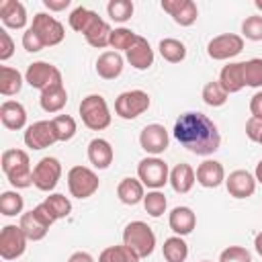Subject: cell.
<instances>
[{
	"label": "cell",
	"mask_w": 262,
	"mask_h": 262,
	"mask_svg": "<svg viewBox=\"0 0 262 262\" xmlns=\"http://www.w3.org/2000/svg\"><path fill=\"white\" fill-rule=\"evenodd\" d=\"M168 143H170V137H168V131L164 125L160 123H151V125H145L139 133V145L143 151L151 154V156H160L168 149Z\"/></svg>",
	"instance_id": "5bb4252c"
},
{
	"label": "cell",
	"mask_w": 262,
	"mask_h": 262,
	"mask_svg": "<svg viewBox=\"0 0 262 262\" xmlns=\"http://www.w3.org/2000/svg\"><path fill=\"white\" fill-rule=\"evenodd\" d=\"M68 262H94V258H92L88 252H74V254L68 258Z\"/></svg>",
	"instance_id": "f907efd6"
},
{
	"label": "cell",
	"mask_w": 262,
	"mask_h": 262,
	"mask_svg": "<svg viewBox=\"0 0 262 262\" xmlns=\"http://www.w3.org/2000/svg\"><path fill=\"white\" fill-rule=\"evenodd\" d=\"M250 113H252V117L262 119V90L256 92V94L250 98Z\"/></svg>",
	"instance_id": "c3c4849f"
},
{
	"label": "cell",
	"mask_w": 262,
	"mask_h": 262,
	"mask_svg": "<svg viewBox=\"0 0 262 262\" xmlns=\"http://www.w3.org/2000/svg\"><path fill=\"white\" fill-rule=\"evenodd\" d=\"M254 178H256V182H260V184H262V160L256 164V172H254Z\"/></svg>",
	"instance_id": "f5cc1de1"
},
{
	"label": "cell",
	"mask_w": 262,
	"mask_h": 262,
	"mask_svg": "<svg viewBox=\"0 0 262 262\" xmlns=\"http://www.w3.org/2000/svg\"><path fill=\"white\" fill-rule=\"evenodd\" d=\"M219 262H252V256L242 246H229L219 254Z\"/></svg>",
	"instance_id": "ee69618b"
},
{
	"label": "cell",
	"mask_w": 262,
	"mask_h": 262,
	"mask_svg": "<svg viewBox=\"0 0 262 262\" xmlns=\"http://www.w3.org/2000/svg\"><path fill=\"white\" fill-rule=\"evenodd\" d=\"M25 82L31 88H37L43 92L53 84H61V72L49 61H33L25 72Z\"/></svg>",
	"instance_id": "8fae6325"
},
{
	"label": "cell",
	"mask_w": 262,
	"mask_h": 262,
	"mask_svg": "<svg viewBox=\"0 0 262 262\" xmlns=\"http://www.w3.org/2000/svg\"><path fill=\"white\" fill-rule=\"evenodd\" d=\"M123 57L119 51H104L96 59V74L102 80H115L123 72Z\"/></svg>",
	"instance_id": "d4e9b609"
},
{
	"label": "cell",
	"mask_w": 262,
	"mask_h": 262,
	"mask_svg": "<svg viewBox=\"0 0 262 262\" xmlns=\"http://www.w3.org/2000/svg\"><path fill=\"white\" fill-rule=\"evenodd\" d=\"M25 201L16 190H4L0 194V213L4 217H14L18 213H23Z\"/></svg>",
	"instance_id": "8d00e7d4"
},
{
	"label": "cell",
	"mask_w": 262,
	"mask_h": 262,
	"mask_svg": "<svg viewBox=\"0 0 262 262\" xmlns=\"http://www.w3.org/2000/svg\"><path fill=\"white\" fill-rule=\"evenodd\" d=\"M196 182L205 188H217L225 182V168L217 160H205L196 168Z\"/></svg>",
	"instance_id": "ac0fdd59"
},
{
	"label": "cell",
	"mask_w": 262,
	"mask_h": 262,
	"mask_svg": "<svg viewBox=\"0 0 262 262\" xmlns=\"http://www.w3.org/2000/svg\"><path fill=\"white\" fill-rule=\"evenodd\" d=\"M133 10H135V6L129 0H111L106 4V12H108L111 20H115V23H127L133 16Z\"/></svg>",
	"instance_id": "74e56055"
},
{
	"label": "cell",
	"mask_w": 262,
	"mask_h": 262,
	"mask_svg": "<svg viewBox=\"0 0 262 262\" xmlns=\"http://www.w3.org/2000/svg\"><path fill=\"white\" fill-rule=\"evenodd\" d=\"M51 123H53L57 141H70L76 135V121H74V117H70V115H57V117L51 119Z\"/></svg>",
	"instance_id": "ab89813d"
},
{
	"label": "cell",
	"mask_w": 262,
	"mask_h": 262,
	"mask_svg": "<svg viewBox=\"0 0 262 262\" xmlns=\"http://www.w3.org/2000/svg\"><path fill=\"white\" fill-rule=\"evenodd\" d=\"M162 10L180 27H190L199 18V8L192 0H162Z\"/></svg>",
	"instance_id": "2e32d148"
},
{
	"label": "cell",
	"mask_w": 262,
	"mask_h": 262,
	"mask_svg": "<svg viewBox=\"0 0 262 262\" xmlns=\"http://www.w3.org/2000/svg\"><path fill=\"white\" fill-rule=\"evenodd\" d=\"M66 102H68V92L63 88V82L45 88L41 92V98H39V104L45 113H59L66 106Z\"/></svg>",
	"instance_id": "4316f807"
},
{
	"label": "cell",
	"mask_w": 262,
	"mask_h": 262,
	"mask_svg": "<svg viewBox=\"0 0 262 262\" xmlns=\"http://www.w3.org/2000/svg\"><path fill=\"white\" fill-rule=\"evenodd\" d=\"M27 235L20 225H4L0 231V256L4 260H16L27 250Z\"/></svg>",
	"instance_id": "4fadbf2b"
},
{
	"label": "cell",
	"mask_w": 262,
	"mask_h": 262,
	"mask_svg": "<svg viewBox=\"0 0 262 262\" xmlns=\"http://www.w3.org/2000/svg\"><path fill=\"white\" fill-rule=\"evenodd\" d=\"M254 4H256V8H260V10H262V2H260V0H256Z\"/></svg>",
	"instance_id": "db71d44e"
},
{
	"label": "cell",
	"mask_w": 262,
	"mask_h": 262,
	"mask_svg": "<svg viewBox=\"0 0 262 262\" xmlns=\"http://www.w3.org/2000/svg\"><path fill=\"white\" fill-rule=\"evenodd\" d=\"M145 186L141 184L139 178H123L117 186V196L121 203L125 205H137V203H143V196H145Z\"/></svg>",
	"instance_id": "83f0119b"
},
{
	"label": "cell",
	"mask_w": 262,
	"mask_h": 262,
	"mask_svg": "<svg viewBox=\"0 0 262 262\" xmlns=\"http://www.w3.org/2000/svg\"><path fill=\"white\" fill-rule=\"evenodd\" d=\"M100 186V180L94 170L86 166H72L68 172V188L70 194L76 199H88L92 196Z\"/></svg>",
	"instance_id": "52a82bcc"
},
{
	"label": "cell",
	"mask_w": 262,
	"mask_h": 262,
	"mask_svg": "<svg viewBox=\"0 0 262 262\" xmlns=\"http://www.w3.org/2000/svg\"><path fill=\"white\" fill-rule=\"evenodd\" d=\"M201 262H211V260H201Z\"/></svg>",
	"instance_id": "11a10c76"
},
{
	"label": "cell",
	"mask_w": 262,
	"mask_h": 262,
	"mask_svg": "<svg viewBox=\"0 0 262 262\" xmlns=\"http://www.w3.org/2000/svg\"><path fill=\"white\" fill-rule=\"evenodd\" d=\"M111 33H113L111 25L98 16V18L94 20V25L84 33V37H86V41H88L92 47L102 49V47H108V45H111Z\"/></svg>",
	"instance_id": "f1b7e54d"
},
{
	"label": "cell",
	"mask_w": 262,
	"mask_h": 262,
	"mask_svg": "<svg viewBox=\"0 0 262 262\" xmlns=\"http://www.w3.org/2000/svg\"><path fill=\"white\" fill-rule=\"evenodd\" d=\"M151 100H149V94L143 92V90H127V92H121L115 100V113L125 119V121H131V119H137L139 115H143L147 108H149Z\"/></svg>",
	"instance_id": "ba28073f"
},
{
	"label": "cell",
	"mask_w": 262,
	"mask_h": 262,
	"mask_svg": "<svg viewBox=\"0 0 262 262\" xmlns=\"http://www.w3.org/2000/svg\"><path fill=\"white\" fill-rule=\"evenodd\" d=\"M246 135H248V139H252V141H260V137H262V119L250 117V119L246 121Z\"/></svg>",
	"instance_id": "7dc6e473"
},
{
	"label": "cell",
	"mask_w": 262,
	"mask_h": 262,
	"mask_svg": "<svg viewBox=\"0 0 262 262\" xmlns=\"http://www.w3.org/2000/svg\"><path fill=\"white\" fill-rule=\"evenodd\" d=\"M162 254H164L166 262H184L188 256V244L180 235H172L164 242Z\"/></svg>",
	"instance_id": "4dcf8cb0"
},
{
	"label": "cell",
	"mask_w": 262,
	"mask_h": 262,
	"mask_svg": "<svg viewBox=\"0 0 262 262\" xmlns=\"http://www.w3.org/2000/svg\"><path fill=\"white\" fill-rule=\"evenodd\" d=\"M244 49V37L235 35V33H223L213 37L207 43V55L215 61H223V59H231L237 53H242Z\"/></svg>",
	"instance_id": "30bf717a"
},
{
	"label": "cell",
	"mask_w": 262,
	"mask_h": 262,
	"mask_svg": "<svg viewBox=\"0 0 262 262\" xmlns=\"http://www.w3.org/2000/svg\"><path fill=\"white\" fill-rule=\"evenodd\" d=\"M225 186L233 199H250L256 192V178L248 170H233L225 178Z\"/></svg>",
	"instance_id": "e0dca14e"
},
{
	"label": "cell",
	"mask_w": 262,
	"mask_h": 262,
	"mask_svg": "<svg viewBox=\"0 0 262 262\" xmlns=\"http://www.w3.org/2000/svg\"><path fill=\"white\" fill-rule=\"evenodd\" d=\"M14 53V41L6 29H0V61L10 59Z\"/></svg>",
	"instance_id": "bcb514c9"
},
{
	"label": "cell",
	"mask_w": 262,
	"mask_h": 262,
	"mask_svg": "<svg viewBox=\"0 0 262 262\" xmlns=\"http://www.w3.org/2000/svg\"><path fill=\"white\" fill-rule=\"evenodd\" d=\"M53 223H55V219L47 213V209L43 205H37L35 209H31V211L20 215V223L18 225L25 231L27 239L39 242V239H43L47 235V231H49V227Z\"/></svg>",
	"instance_id": "8992f818"
},
{
	"label": "cell",
	"mask_w": 262,
	"mask_h": 262,
	"mask_svg": "<svg viewBox=\"0 0 262 262\" xmlns=\"http://www.w3.org/2000/svg\"><path fill=\"white\" fill-rule=\"evenodd\" d=\"M31 29L39 35V39L43 41L45 47H53V45H59L66 37V31H63V25L53 18L51 14L47 12H37L33 16V23H31Z\"/></svg>",
	"instance_id": "9c48e42d"
},
{
	"label": "cell",
	"mask_w": 262,
	"mask_h": 262,
	"mask_svg": "<svg viewBox=\"0 0 262 262\" xmlns=\"http://www.w3.org/2000/svg\"><path fill=\"white\" fill-rule=\"evenodd\" d=\"M137 178L141 180L143 186L151 188V190H160L166 182H170V170L168 164L164 160H160L158 156L151 158H143L137 164Z\"/></svg>",
	"instance_id": "5b68a950"
},
{
	"label": "cell",
	"mask_w": 262,
	"mask_h": 262,
	"mask_svg": "<svg viewBox=\"0 0 262 262\" xmlns=\"http://www.w3.org/2000/svg\"><path fill=\"white\" fill-rule=\"evenodd\" d=\"M0 121L6 129L18 131L27 125V111L16 100H4L2 106H0Z\"/></svg>",
	"instance_id": "7402d4cb"
},
{
	"label": "cell",
	"mask_w": 262,
	"mask_h": 262,
	"mask_svg": "<svg viewBox=\"0 0 262 262\" xmlns=\"http://www.w3.org/2000/svg\"><path fill=\"white\" fill-rule=\"evenodd\" d=\"M43 4H45V8L57 12V10H66L70 6V0H43Z\"/></svg>",
	"instance_id": "681fc988"
},
{
	"label": "cell",
	"mask_w": 262,
	"mask_h": 262,
	"mask_svg": "<svg viewBox=\"0 0 262 262\" xmlns=\"http://www.w3.org/2000/svg\"><path fill=\"white\" fill-rule=\"evenodd\" d=\"M78 111L82 123L92 131H102L111 125V111L104 96L100 94H88L86 98H82Z\"/></svg>",
	"instance_id": "277c9868"
},
{
	"label": "cell",
	"mask_w": 262,
	"mask_h": 262,
	"mask_svg": "<svg viewBox=\"0 0 262 262\" xmlns=\"http://www.w3.org/2000/svg\"><path fill=\"white\" fill-rule=\"evenodd\" d=\"M219 84L223 86V90L227 94L239 92L246 82H244V61H231L227 66H223L221 74H219Z\"/></svg>",
	"instance_id": "cb8c5ba5"
},
{
	"label": "cell",
	"mask_w": 262,
	"mask_h": 262,
	"mask_svg": "<svg viewBox=\"0 0 262 262\" xmlns=\"http://www.w3.org/2000/svg\"><path fill=\"white\" fill-rule=\"evenodd\" d=\"M244 82L250 88H260L262 86V59L260 57L244 61Z\"/></svg>",
	"instance_id": "b9f144b4"
},
{
	"label": "cell",
	"mask_w": 262,
	"mask_h": 262,
	"mask_svg": "<svg viewBox=\"0 0 262 262\" xmlns=\"http://www.w3.org/2000/svg\"><path fill=\"white\" fill-rule=\"evenodd\" d=\"M98 18V14L94 12V10H88V8H84V6H78V8H74L72 12H70V27L74 29V31H78V33H86L92 25H94V20Z\"/></svg>",
	"instance_id": "e575fe53"
},
{
	"label": "cell",
	"mask_w": 262,
	"mask_h": 262,
	"mask_svg": "<svg viewBox=\"0 0 262 262\" xmlns=\"http://www.w3.org/2000/svg\"><path fill=\"white\" fill-rule=\"evenodd\" d=\"M59 178H61V164L57 158H51V156L41 158L33 168V184L43 192L53 190Z\"/></svg>",
	"instance_id": "7c38bea8"
},
{
	"label": "cell",
	"mask_w": 262,
	"mask_h": 262,
	"mask_svg": "<svg viewBox=\"0 0 262 262\" xmlns=\"http://www.w3.org/2000/svg\"><path fill=\"white\" fill-rule=\"evenodd\" d=\"M2 170L14 188H29L33 184V170L25 149H6L2 154Z\"/></svg>",
	"instance_id": "7a4b0ae2"
},
{
	"label": "cell",
	"mask_w": 262,
	"mask_h": 262,
	"mask_svg": "<svg viewBox=\"0 0 262 262\" xmlns=\"http://www.w3.org/2000/svg\"><path fill=\"white\" fill-rule=\"evenodd\" d=\"M242 37L250 41H262V16L254 14L242 23Z\"/></svg>",
	"instance_id": "7bdbcfd3"
},
{
	"label": "cell",
	"mask_w": 262,
	"mask_h": 262,
	"mask_svg": "<svg viewBox=\"0 0 262 262\" xmlns=\"http://www.w3.org/2000/svg\"><path fill=\"white\" fill-rule=\"evenodd\" d=\"M113 158H115V151H113V145L102 139V137H94L90 143H88V160L94 168L98 170H106L111 164H113Z\"/></svg>",
	"instance_id": "603a6c76"
},
{
	"label": "cell",
	"mask_w": 262,
	"mask_h": 262,
	"mask_svg": "<svg viewBox=\"0 0 262 262\" xmlns=\"http://www.w3.org/2000/svg\"><path fill=\"white\" fill-rule=\"evenodd\" d=\"M174 137L176 141L186 147L194 156H211L221 145V135L217 125L203 113H182L174 123Z\"/></svg>",
	"instance_id": "6da1fadb"
},
{
	"label": "cell",
	"mask_w": 262,
	"mask_h": 262,
	"mask_svg": "<svg viewBox=\"0 0 262 262\" xmlns=\"http://www.w3.org/2000/svg\"><path fill=\"white\" fill-rule=\"evenodd\" d=\"M137 33H133L131 29H125V27H119V29H113L111 33V47L115 51H127L131 49V45L137 41Z\"/></svg>",
	"instance_id": "f35d334b"
},
{
	"label": "cell",
	"mask_w": 262,
	"mask_h": 262,
	"mask_svg": "<svg viewBox=\"0 0 262 262\" xmlns=\"http://www.w3.org/2000/svg\"><path fill=\"white\" fill-rule=\"evenodd\" d=\"M139 260L141 258L131 248H127L125 244H121V246H108L98 256V262H139Z\"/></svg>",
	"instance_id": "836d02e7"
},
{
	"label": "cell",
	"mask_w": 262,
	"mask_h": 262,
	"mask_svg": "<svg viewBox=\"0 0 262 262\" xmlns=\"http://www.w3.org/2000/svg\"><path fill=\"white\" fill-rule=\"evenodd\" d=\"M23 88V76L18 70L10 66H0V94L2 96H12L20 92Z\"/></svg>",
	"instance_id": "f546056e"
},
{
	"label": "cell",
	"mask_w": 262,
	"mask_h": 262,
	"mask_svg": "<svg viewBox=\"0 0 262 262\" xmlns=\"http://www.w3.org/2000/svg\"><path fill=\"white\" fill-rule=\"evenodd\" d=\"M57 141L55 129L51 121H37L25 131V145L31 149H45Z\"/></svg>",
	"instance_id": "9a60e30c"
},
{
	"label": "cell",
	"mask_w": 262,
	"mask_h": 262,
	"mask_svg": "<svg viewBox=\"0 0 262 262\" xmlns=\"http://www.w3.org/2000/svg\"><path fill=\"white\" fill-rule=\"evenodd\" d=\"M254 248H256V252L262 256V231H260V233L254 237Z\"/></svg>",
	"instance_id": "816d5d0a"
},
{
	"label": "cell",
	"mask_w": 262,
	"mask_h": 262,
	"mask_svg": "<svg viewBox=\"0 0 262 262\" xmlns=\"http://www.w3.org/2000/svg\"><path fill=\"white\" fill-rule=\"evenodd\" d=\"M41 205L47 209V213H49L55 221H57V219H63V217H68V215L72 213V203H70V199L63 196V194H59V192H53V194L45 196V201H43Z\"/></svg>",
	"instance_id": "1f68e13d"
},
{
	"label": "cell",
	"mask_w": 262,
	"mask_h": 262,
	"mask_svg": "<svg viewBox=\"0 0 262 262\" xmlns=\"http://www.w3.org/2000/svg\"><path fill=\"white\" fill-rule=\"evenodd\" d=\"M23 47H25L29 53H37V51H41L45 45H43V41L39 39V35L29 27V29L23 33Z\"/></svg>",
	"instance_id": "f6af8a7d"
},
{
	"label": "cell",
	"mask_w": 262,
	"mask_h": 262,
	"mask_svg": "<svg viewBox=\"0 0 262 262\" xmlns=\"http://www.w3.org/2000/svg\"><path fill=\"white\" fill-rule=\"evenodd\" d=\"M196 182V172L192 170L190 164H176L170 170V186L174 188V192L178 194H186Z\"/></svg>",
	"instance_id": "484cf974"
},
{
	"label": "cell",
	"mask_w": 262,
	"mask_h": 262,
	"mask_svg": "<svg viewBox=\"0 0 262 262\" xmlns=\"http://www.w3.org/2000/svg\"><path fill=\"white\" fill-rule=\"evenodd\" d=\"M123 244L139 258H147L156 250V233L145 221H131L123 229Z\"/></svg>",
	"instance_id": "3957f363"
},
{
	"label": "cell",
	"mask_w": 262,
	"mask_h": 262,
	"mask_svg": "<svg viewBox=\"0 0 262 262\" xmlns=\"http://www.w3.org/2000/svg\"><path fill=\"white\" fill-rule=\"evenodd\" d=\"M143 207H145V213H147V215L160 217V215L166 213L168 201H166L164 192H160V190H149V192L143 196Z\"/></svg>",
	"instance_id": "60d3db41"
},
{
	"label": "cell",
	"mask_w": 262,
	"mask_h": 262,
	"mask_svg": "<svg viewBox=\"0 0 262 262\" xmlns=\"http://www.w3.org/2000/svg\"><path fill=\"white\" fill-rule=\"evenodd\" d=\"M168 225L176 235H188L196 227V215L190 207H174L168 215Z\"/></svg>",
	"instance_id": "d6986e66"
},
{
	"label": "cell",
	"mask_w": 262,
	"mask_h": 262,
	"mask_svg": "<svg viewBox=\"0 0 262 262\" xmlns=\"http://www.w3.org/2000/svg\"><path fill=\"white\" fill-rule=\"evenodd\" d=\"M0 20L8 29H23L27 25V8L18 0H2L0 2Z\"/></svg>",
	"instance_id": "44dd1931"
},
{
	"label": "cell",
	"mask_w": 262,
	"mask_h": 262,
	"mask_svg": "<svg viewBox=\"0 0 262 262\" xmlns=\"http://www.w3.org/2000/svg\"><path fill=\"white\" fill-rule=\"evenodd\" d=\"M227 96H229V94L223 90V86L219 84V80L207 82V84L203 86V100H205L207 106H213V108L223 106V104L227 102Z\"/></svg>",
	"instance_id": "d590c367"
},
{
	"label": "cell",
	"mask_w": 262,
	"mask_h": 262,
	"mask_svg": "<svg viewBox=\"0 0 262 262\" xmlns=\"http://www.w3.org/2000/svg\"><path fill=\"white\" fill-rule=\"evenodd\" d=\"M258 143H260V145H262V137H260V141H258Z\"/></svg>",
	"instance_id": "9f6ffc18"
},
{
	"label": "cell",
	"mask_w": 262,
	"mask_h": 262,
	"mask_svg": "<svg viewBox=\"0 0 262 262\" xmlns=\"http://www.w3.org/2000/svg\"><path fill=\"white\" fill-rule=\"evenodd\" d=\"M158 49H160V55L170 63H180L186 57V45L178 39H172V37L162 39Z\"/></svg>",
	"instance_id": "d6a6232c"
},
{
	"label": "cell",
	"mask_w": 262,
	"mask_h": 262,
	"mask_svg": "<svg viewBox=\"0 0 262 262\" xmlns=\"http://www.w3.org/2000/svg\"><path fill=\"white\" fill-rule=\"evenodd\" d=\"M125 57H127V61L131 63V68L143 72V70L151 68V63H154V49L149 47L147 39L139 35L137 41L131 45V49L125 51Z\"/></svg>",
	"instance_id": "ffe728a7"
}]
</instances>
